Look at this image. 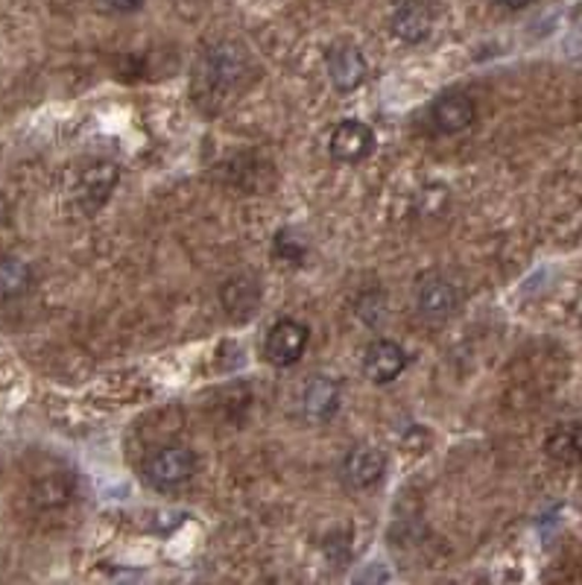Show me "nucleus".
<instances>
[{
	"mask_svg": "<svg viewBox=\"0 0 582 585\" xmlns=\"http://www.w3.org/2000/svg\"><path fill=\"white\" fill-rule=\"evenodd\" d=\"M246 70H249V61H246V53L237 47V44H220L209 53V59L200 68L202 86L211 97L223 100L226 94H232L237 86L246 82Z\"/></svg>",
	"mask_w": 582,
	"mask_h": 585,
	"instance_id": "f257e3e1",
	"label": "nucleus"
},
{
	"mask_svg": "<svg viewBox=\"0 0 582 585\" xmlns=\"http://www.w3.org/2000/svg\"><path fill=\"white\" fill-rule=\"evenodd\" d=\"M144 474L156 490H179L197 474V454L184 446H167L149 457Z\"/></svg>",
	"mask_w": 582,
	"mask_h": 585,
	"instance_id": "f03ea898",
	"label": "nucleus"
},
{
	"mask_svg": "<svg viewBox=\"0 0 582 585\" xmlns=\"http://www.w3.org/2000/svg\"><path fill=\"white\" fill-rule=\"evenodd\" d=\"M121 179V170L114 161H94L88 165L82 173H79V182L74 188V196H77V205L86 214H94L109 202L112 196L114 184Z\"/></svg>",
	"mask_w": 582,
	"mask_h": 585,
	"instance_id": "7ed1b4c3",
	"label": "nucleus"
},
{
	"mask_svg": "<svg viewBox=\"0 0 582 585\" xmlns=\"http://www.w3.org/2000/svg\"><path fill=\"white\" fill-rule=\"evenodd\" d=\"M307 340H311L307 325L295 323V319H279L267 334L264 355H267L272 367H293L307 349Z\"/></svg>",
	"mask_w": 582,
	"mask_h": 585,
	"instance_id": "20e7f679",
	"label": "nucleus"
},
{
	"mask_svg": "<svg viewBox=\"0 0 582 585\" xmlns=\"http://www.w3.org/2000/svg\"><path fill=\"white\" fill-rule=\"evenodd\" d=\"M331 158L339 165H360L363 158L372 156L374 132L360 121H343L331 135Z\"/></svg>",
	"mask_w": 582,
	"mask_h": 585,
	"instance_id": "39448f33",
	"label": "nucleus"
},
{
	"mask_svg": "<svg viewBox=\"0 0 582 585\" xmlns=\"http://www.w3.org/2000/svg\"><path fill=\"white\" fill-rule=\"evenodd\" d=\"M474 117H478V105L462 91H448L430 109V121L443 135H460L474 123Z\"/></svg>",
	"mask_w": 582,
	"mask_h": 585,
	"instance_id": "423d86ee",
	"label": "nucleus"
},
{
	"mask_svg": "<svg viewBox=\"0 0 582 585\" xmlns=\"http://www.w3.org/2000/svg\"><path fill=\"white\" fill-rule=\"evenodd\" d=\"M328 77L339 94H348L363 86L366 59L355 44H337L328 50Z\"/></svg>",
	"mask_w": 582,
	"mask_h": 585,
	"instance_id": "0eeeda50",
	"label": "nucleus"
},
{
	"mask_svg": "<svg viewBox=\"0 0 582 585\" xmlns=\"http://www.w3.org/2000/svg\"><path fill=\"white\" fill-rule=\"evenodd\" d=\"M407 369V351L401 349L399 342L392 340H374L366 349L363 372L374 384H390Z\"/></svg>",
	"mask_w": 582,
	"mask_h": 585,
	"instance_id": "6e6552de",
	"label": "nucleus"
},
{
	"mask_svg": "<svg viewBox=\"0 0 582 585\" xmlns=\"http://www.w3.org/2000/svg\"><path fill=\"white\" fill-rule=\"evenodd\" d=\"M434 30V12L425 0H399L392 9V33L399 35L401 42L418 44L425 42Z\"/></svg>",
	"mask_w": 582,
	"mask_h": 585,
	"instance_id": "1a4fd4ad",
	"label": "nucleus"
},
{
	"mask_svg": "<svg viewBox=\"0 0 582 585\" xmlns=\"http://www.w3.org/2000/svg\"><path fill=\"white\" fill-rule=\"evenodd\" d=\"M383 472H387V457L372 446L348 451L346 463H343V477L351 490H372L374 483L383 477Z\"/></svg>",
	"mask_w": 582,
	"mask_h": 585,
	"instance_id": "9d476101",
	"label": "nucleus"
},
{
	"mask_svg": "<svg viewBox=\"0 0 582 585\" xmlns=\"http://www.w3.org/2000/svg\"><path fill=\"white\" fill-rule=\"evenodd\" d=\"M220 302H223L228 316L249 319L258 311V305H261V284L253 275H235L220 290Z\"/></svg>",
	"mask_w": 582,
	"mask_h": 585,
	"instance_id": "9b49d317",
	"label": "nucleus"
},
{
	"mask_svg": "<svg viewBox=\"0 0 582 585\" xmlns=\"http://www.w3.org/2000/svg\"><path fill=\"white\" fill-rule=\"evenodd\" d=\"M418 311L422 316H427L430 323H443L448 316L457 311V290H454L451 281L445 279H427L422 288H418Z\"/></svg>",
	"mask_w": 582,
	"mask_h": 585,
	"instance_id": "f8f14e48",
	"label": "nucleus"
},
{
	"mask_svg": "<svg viewBox=\"0 0 582 585\" xmlns=\"http://www.w3.org/2000/svg\"><path fill=\"white\" fill-rule=\"evenodd\" d=\"M302 407L304 416L311 421H328L334 413L339 410V386L337 381H331V378L320 375L313 378L311 384L304 386L302 395Z\"/></svg>",
	"mask_w": 582,
	"mask_h": 585,
	"instance_id": "ddd939ff",
	"label": "nucleus"
},
{
	"mask_svg": "<svg viewBox=\"0 0 582 585\" xmlns=\"http://www.w3.org/2000/svg\"><path fill=\"white\" fill-rule=\"evenodd\" d=\"M545 454L559 465L582 463V421H566L550 430L545 439Z\"/></svg>",
	"mask_w": 582,
	"mask_h": 585,
	"instance_id": "4468645a",
	"label": "nucleus"
},
{
	"mask_svg": "<svg viewBox=\"0 0 582 585\" xmlns=\"http://www.w3.org/2000/svg\"><path fill=\"white\" fill-rule=\"evenodd\" d=\"M33 284V270L30 263L15 258V255H0V302H12L30 293Z\"/></svg>",
	"mask_w": 582,
	"mask_h": 585,
	"instance_id": "2eb2a0df",
	"label": "nucleus"
},
{
	"mask_svg": "<svg viewBox=\"0 0 582 585\" xmlns=\"http://www.w3.org/2000/svg\"><path fill=\"white\" fill-rule=\"evenodd\" d=\"M276 255H279V258H284V261H290V263H299L302 261V255H304V246L299 244V240H293V235H290V232H281V235L276 237Z\"/></svg>",
	"mask_w": 582,
	"mask_h": 585,
	"instance_id": "dca6fc26",
	"label": "nucleus"
},
{
	"mask_svg": "<svg viewBox=\"0 0 582 585\" xmlns=\"http://www.w3.org/2000/svg\"><path fill=\"white\" fill-rule=\"evenodd\" d=\"M105 3H109V9H114V12H135L144 0H105Z\"/></svg>",
	"mask_w": 582,
	"mask_h": 585,
	"instance_id": "f3484780",
	"label": "nucleus"
},
{
	"mask_svg": "<svg viewBox=\"0 0 582 585\" xmlns=\"http://www.w3.org/2000/svg\"><path fill=\"white\" fill-rule=\"evenodd\" d=\"M497 3L506 9H524V7H530L533 0H497Z\"/></svg>",
	"mask_w": 582,
	"mask_h": 585,
	"instance_id": "a211bd4d",
	"label": "nucleus"
}]
</instances>
